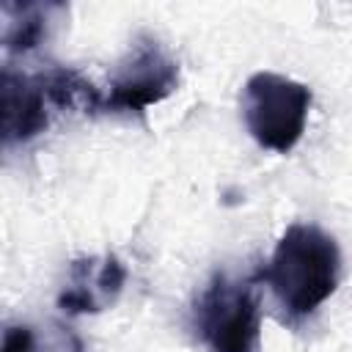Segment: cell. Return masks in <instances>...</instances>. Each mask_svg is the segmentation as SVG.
Returning <instances> with one entry per match:
<instances>
[{"label":"cell","mask_w":352,"mask_h":352,"mask_svg":"<svg viewBox=\"0 0 352 352\" xmlns=\"http://www.w3.org/2000/svg\"><path fill=\"white\" fill-rule=\"evenodd\" d=\"M256 278L272 292L283 322L294 324L316 314L336 294L341 280V248L319 226L292 223Z\"/></svg>","instance_id":"6da1fadb"},{"label":"cell","mask_w":352,"mask_h":352,"mask_svg":"<svg viewBox=\"0 0 352 352\" xmlns=\"http://www.w3.org/2000/svg\"><path fill=\"white\" fill-rule=\"evenodd\" d=\"M311 102L308 85L275 72H256L242 88L245 126L261 148L289 154L305 132Z\"/></svg>","instance_id":"277c9868"},{"label":"cell","mask_w":352,"mask_h":352,"mask_svg":"<svg viewBox=\"0 0 352 352\" xmlns=\"http://www.w3.org/2000/svg\"><path fill=\"white\" fill-rule=\"evenodd\" d=\"M126 283V267L118 256H82L72 261L69 280L58 294V308L80 316V314H99L121 297Z\"/></svg>","instance_id":"8992f818"},{"label":"cell","mask_w":352,"mask_h":352,"mask_svg":"<svg viewBox=\"0 0 352 352\" xmlns=\"http://www.w3.org/2000/svg\"><path fill=\"white\" fill-rule=\"evenodd\" d=\"M102 113V94L77 69L52 66L47 72H16L11 63L0 74V135L3 146H25L47 132L55 110Z\"/></svg>","instance_id":"7a4b0ae2"},{"label":"cell","mask_w":352,"mask_h":352,"mask_svg":"<svg viewBox=\"0 0 352 352\" xmlns=\"http://www.w3.org/2000/svg\"><path fill=\"white\" fill-rule=\"evenodd\" d=\"M3 50L8 55H28L38 50L58 22L66 16L63 3H3Z\"/></svg>","instance_id":"52a82bcc"},{"label":"cell","mask_w":352,"mask_h":352,"mask_svg":"<svg viewBox=\"0 0 352 352\" xmlns=\"http://www.w3.org/2000/svg\"><path fill=\"white\" fill-rule=\"evenodd\" d=\"M0 352H85V346L72 327L60 322H44L41 327L8 324Z\"/></svg>","instance_id":"ba28073f"},{"label":"cell","mask_w":352,"mask_h":352,"mask_svg":"<svg viewBox=\"0 0 352 352\" xmlns=\"http://www.w3.org/2000/svg\"><path fill=\"white\" fill-rule=\"evenodd\" d=\"M258 278L217 270L192 305V330L204 352H256L261 336Z\"/></svg>","instance_id":"3957f363"},{"label":"cell","mask_w":352,"mask_h":352,"mask_svg":"<svg viewBox=\"0 0 352 352\" xmlns=\"http://www.w3.org/2000/svg\"><path fill=\"white\" fill-rule=\"evenodd\" d=\"M179 88V63L154 36H138L116 66L107 94H102V113H146Z\"/></svg>","instance_id":"5b68a950"}]
</instances>
